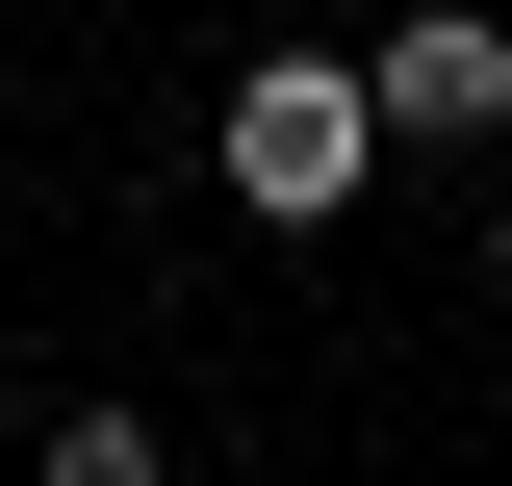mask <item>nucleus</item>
Returning <instances> with one entry per match:
<instances>
[{
  "label": "nucleus",
  "mask_w": 512,
  "mask_h": 486,
  "mask_svg": "<svg viewBox=\"0 0 512 486\" xmlns=\"http://www.w3.org/2000/svg\"><path fill=\"white\" fill-rule=\"evenodd\" d=\"M359 154H384V77H333V52H256L231 77V205H256V231L359 205Z\"/></svg>",
  "instance_id": "obj_1"
},
{
  "label": "nucleus",
  "mask_w": 512,
  "mask_h": 486,
  "mask_svg": "<svg viewBox=\"0 0 512 486\" xmlns=\"http://www.w3.org/2000/svg\"><path fill=\"white\" fill-rule=\"evenodd\" d=\"M359 77H384V128H436V154H461V128H512V26H487V0H410Z\"/></svg>",
  "instance_id": "obj_2"
},
{
  "label": "nucleus",
  "mask_w": 512,
  "mask_h": 486,
  "mask_svg": "<svg viewBox=\"0 0 512 486\" xmlns=\"http://www.w3.org/2000/svg\"><path fill=\"white\" fill-rule=\"evenodd\" d=\"M52 486H154V435H128V410H52Z\"/></svg>",
  "instance_id": "obj_3"
}]
</instances>
